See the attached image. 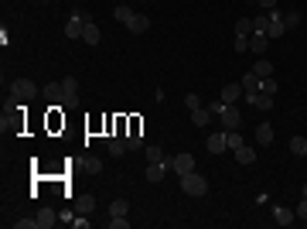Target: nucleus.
Here are the masks:
<instances>
[{"instance_id":"nucleus-1","label":"nucleus","mask_w":307,"mask_h":229,"mask_svg":"<svg viewBox=\"0 0 307 229\" xmlns=\"http://www.w3.org/2000/svg\"><path fill=\"white\" fill-rule=\"evenodd\" d=\"M181 192H184V195H194V198H202V195L208 192V182H205V174H198V171L181 174Z\"/></svg>"},{"instance_id":"nucleus-2","label":"nucleus","mask_w":307,"mask_h":229,"mask_svg":"<svg viewBox=\"0 0 307 229\" xmlns=\"http://www.w3.org/2000/svg\"><path fill=\"white\" fill-rule=\"evenodd\" d=\"M86 24H89V14L82 11V7H75V11H72V17H68V24H65V38H82Z\"/></svg>"},{"instance_id":"nucleus-3","label":"nucleus","mask_w":307,"mask_h":229,"mask_svg":"<svg viewBox=\"0 0 307 229\" xmlns=\"http://www.w3.org/2000/svg\"><path fill=\"white\" fill-rule=\"evenodd\" d=\"M218 120L226 123V130H239V123H242V113L236 110V103H226V106H222V113H218Z\"/></svg>"},{"instance_id":"nucleus-4","label":"nucleus","mask_w":307,"mask_h":229,"mask_svg":"<svg viewBox=\"0 0 307 229\" xmlns=\"http://www.w3.org/2000/svg\"><path fill=\"white\" fill-rule=\"evenodd\" d=\"M171 171L178 174V178L188 174V171H194V158H191V154H178V158H171Z\"/></svg>"},{"instance_id":"nucleus-5","label":"nucleus","mask_w":307,"mask_h":229,"mask_svg":"<svg viewBox=\"0 0 307 229\" xmlns=\"http://www.w3.org/2000/svg\"><path fill=\"white\" fill-rule=\"evenodd\" d=\"M164 171H168V164L164 161H147V171H144V178H147L150 185L164 182Z\"/></svg>"},{"instance_id":"nucleus-6","label":"nucleus","mask_w":307,"mask_h":229,"mask_svg":"<svg viewBox=\"0 0 307 229\" xmlns=\"http://www.w3.org/2000/svg\"><path fill=\"white\" fill-rule=\"evenodd\" d=\"M239 82H242V89H246V99H249V96H256V92L263 89V79L256 75V72H246Z\"/></svg>"},{"instance_id":"nucleus-7","label":"nucleus","mask_w":307,"mask_h":229,"mask_svg":"<svg viewBox=\"0 0 307 229\" xmlns=\"http://www.w3.org/2000/svg\"><path fill=\"white\" fill-rule=\"evenodd\" d=\"M239 96H246L242 82H226V86H222V103H236Z\"/></svg>"},{"instance_id":"nucleus-8","label":"nucleus","mask_w":307,"mask_h":229,"mask_svg":"<svg viewBox=\"0 0 307 229\" xmlns=\"http://www.w3.org/2000/svg\"><path fill=\"white\" fill-rule=\"evenodd\" d=\"M273 222H276V226H290V222H297V212H294V209L276 206V209H273Z\"/></svg>"},{"instance_id":"nucleus-9","label":"nucleus","mask_w":307,"mask_h":229,"mask_svg":"<svg viewBox=\"0 0 307 229\" xmlns=\"http://www.w3.org/2000/svg\"><path fill=\"white\" fill-rule=\"evenodd\" d=\"M34 96V82L31 79H17L14 82V99H31Z\"/></svg>"},{"instance_id":"nucleus-10","label":"nucleus","mask_w":307,"mask_h":229,"mask_svg":"<svg viewBox=\"0 0 307 229\" xmlns=\"http://www.w3.org/2000/svg\"><path fill=\"white\" fill-rule=\"evenodd\" d=\"M208 150H212V154H226V150H229V137H226V130L208 137Z\"/></svg>"},{"instance_id":"nucleus-11","label":"nucleus","mask_w":307,"mask_h":229,"mask_svg":"<svg viewBox=\"0 0 307 229\" xmlns=\"http://www.w3.org/2000/svg\"><path fill=\"white\" fill-rule=\"evenodd\" d=\"M147 28H150V17H147V14H133V21L126 24V31H130V35H144Z\"/></svg>"},{"instance_id":"nucleus-12","label":"nucleus","mask_w":307,"mask_h":229,"mask_svg":"<svg viewBox=\"0 0 307 229\" xmlns=\"http://www.w3.org/2000/svg\"><path fill=\"white\" fill-rule=\"evenodd\" d=\"M273 99H276V96H270V92H256V96H249L246 103H253L256 110H273Z\"/></svg>"},{"instance_id":"nucleus-13","label":"nucleus","mask_w":307,"mask_h":229,"mask_svg":"<svg viewBox=\"0 0 307 229\" xmlns=\"http://www.w3.org/2000/svg\"><path fill=\"white\" fill-rule=\"evenodd\" d=\"M58 222V212L55 209H41V212H38V229H51Z\"/></svg>"},{"instance_id":"nucleus-14","label":"nucleus","mask_w":307,"mask_h":229,"mask_svg":"<svg viewBox=\"0 0 307 229\" xmlns=\"http://www.w3.org/2000/svg\"><path fill=\"white\" fill-rule=\"evenodd\" d=\"M256 144H260V147H270V144H273V126L270 123L256 126Z\"/></svg>"},{"instance_id":"nucleus-15","label":"nucleus","mask_w":307,"mask_h":229,"mask_svg":"<svg viewBox=\"0 0 307 229\" xmlns=\"http://www.w3.org/2000/svg\"><path fill=\"white\" fill-rule=\"evenodd\" d=\"M253 72H256L260 79H270L273 75V62L270 58H256V62H253Z\"/></svg>"},{"instance_id":"nucleus-16","label":"nucleus","mask_w":307,"mask_h":229,"mask_svg":"<svg viewBox=\"0 0 307 229\" xmlns=\"http://www.w3.org/2000/svg\"><path fill=\"white\" fill-rule=\"evenodd\" d=\"M113 17L120 24H130V21H133V7H130V4H116V7H113Z\"/></svg>"},{"instance_id":"nucleus-17","label":"nucleus","mask_w":307,"mask_h":229,"mask_svg":"<svg viewBox=\"0 0 307 229\" xmlns=\"http://www.w3.org/2000/svg\"><path fill=\"white\" fill-rule=\"evenodd\" d=\"M236 161L239 164H256V150L249 144H242V147H236Z\"/></svg>"},{"instance_id":"nucleus-18","label":"nucleus","mask_w":307,"mask_h":229,"mask_svg":"<svg viewBox=\"0 0 307 229\" xmlns=\"http://www.w3.org/2000/svg\"><path fill=\"white\" fill-rule=\"evenodd\" d=\"M266 45H270V38H266V35H249V52H253V55H263Z\"/></svg>"},{"instance_id":"nucleus-19","label":"nucleus","mask_w":307,"mask_h":229,"mask_svg":"<svg viewBox=\"0 0 307 229\" xmlns=\"http://www.w3.org/2000/svg\"><path fill=\"white\" fill-rule=\"evenodd\" d=\"M99 28H96V21H89L86 24V31H82V41H86V45H99Z\"/></svg>"},{"instance_id":"nucleus-20","label":"nucleus","mask_w":307,"mask_h":229,"mask_svg":"<svg viewBox=\"0 0 307 229\" xmlns=\"http://www.w3.org/2000/svg\"><path fill=\"white\" fill-rule=\"evenodd\" d=\"M92 209H96L92 195H75V212H92Z\"/></svg>"},{"instance_id":"nucleus-21","label":"nucleus","mask_w":307,"mask_h":229,"mask_svg":"<svg viewBox=\"0 0 307 229\" xmlns=\"http://www.w3.org/2000/svg\"><path fill=\"white\" fill-rule=\"evenodd\" d=\"M266 31H270V14L253 17V35H266Z\"/></svg>"},{"instance_id":"nucleus-22","label":"nucleus","mask_w":307,"mask_h":229,"mask_svg":"<svg viewBox=\"0 0 307 229\" xmlns=\"http://www.w3.org/2000/svg\"><path fill=\"white\" fill-rule=\"evenodd\" d=\"M212 120V113H208V106H198V110H191V123L194 126H205Z\"/></svg>"},{"instance_id":"nucleus-23","label":"nucleus","mask_w":307,"mask_h":229,"mask_svg":"<svg viewBox=\"0 0 307 229\" xmlns=\"http://www.w3.org/2000/svg\"><path fill=\"white\" fill-rule=\"evenodd\" d=\"M126 212H130V202L126 198H113L109 202V216H126Z\"/></svg>"},{"instance_id":"nucleus-24","label":"nucleus","mask_w":307,"mask_h":229,"mask_svg":"<svg viewBox=\"0 0 307 229\" xmlns=\"http://www.w3.org/2000/svg\"><path fill=\"white\" fill-rule=\"evenodd\" d=\"M253 35V21L249 17H239L236 21V38H249Z\"/></svg>"},{"instance_id":"nucleus-25","label":"nucleus","mask_w":307,"mask_h":229,"mask_svg":"<svg viewBox=\"0 0 307 229\" xmlns=\"http://www.w3.org/2000/svg\"><path fill=\"white\" fill-rule=\"evenodd\" d=\"M290 154L304 158V154H307V137H290Z\"/></svg>"},{"instance_id":"nucleus-26","label":"nucleus","mask_w":307,"mask_h":229,"mask_svg":"<svg viewBox=\"0 0 307 229\" xmlns=\"http://www.w3.org/2000/svg\"><path fill=\"white\" fill-rule=\"evenodd\" d=\"M106 144H109V154H113V158H120V154H123V150H130V147H126V140H120V137H109V140H106Z\"/></svg>"},{"instance_id":"nucleus-27","label":"nucleus","mask_w":307,"mask_h":229,"mask_svg":"<svg viewBox=\"0 0 307 229\" xmlns=\"http://www.w3.org/2000/svg\"><path fill=\"white\" fill-rule=\"evenodd\" d=\"M62 106L65 110H79V92H62Z\"/></svg>"},{"instance_id":"nucleus-28","label":"nucleus","mask_w":307,"mask_h":229,"mask_svg":"<svg viewBox=\"0 0 307 229\" xmlns=\"http://www.w3.org/2000/svg\"><path fill=\"white\" fill-rule=\"evenodd\" d=\"M226 137H229V150H236V147H242V144H246L239 130H226Z\"/></svg>"},{"instance_id":"nucleus-29","label":"nucleus","mask_w":307,"mask_h":229,"mask_svg":"<svg viewBox=\"0 0 307 229\" xmlns=\"http://www.w3.org/2000/svg\"><path fill=\"white\" fill-rule=\"evenodd\" d=\"M297 24H300V11H290V14H284V28H287V31H294Z\"/></svg>"},{"instance_id":"nucleus-30","label":"nucleus","mask_w":307,"mask_h":229,"mask_svg":"<svg viewBox=\"0 0 307 229\" xmlns=\"http://www.w3.org/2000/svg\"><path fill=\"white\" fill-rule=\"evenodd\" d=\"M144 158L147 161H164V150H160L157 144H150V147H144Z\"/></svg>"},{"instance_id":"nucleus-31","label":"nucleus","mask_w":307,"mask_h":229,"mask_svg":"<svg viewBox=\"0 0 307 229\" xmlns=\"http://www.w3.org/2000/svg\"><path fill=\"white\" fill-rule=\"evenodd\" d=\"M106 226H109V229H126V226H130V219H126V216H109Z\"/></svg>"},{"instance_id":"nucleus-32","label":"nucleus","mask_w":307,"mask_h":229,"mask_svg":"<svg viewBox=\"0 0 307 229\" xmlns=\"http://www.w3.org/2000/svg\"><path fill=\"white\" fill-rule=\"evenodd\" d=\"M126 147H130V150H136V147H144V140H140V134H136V130H133V134H126Z\"/></svg>"},{"instance_id":"nucleus-33","label":"nucleus","mask_w":307,"mask_h":229,"mask_svg":"<svg viewBox=\"0 0 307 229\" xmlns=\"http://www.w3.org/2000/svg\"><path fill=\"white\" fill-rule=\"evenodd\" d=\"M62 92H79V79L65 75V79H62Z\"/></svg>"},{"instance_id":"nucleus-34","label":"nucleus","mask_w":307,"mask_h":229,"mask_svg":"<svg viewBox=\"0 0 307 229\" xmlns=\"http://www.w3.org/2000/svg\"><path fill=\"white\" fill-rule=\"evenodd\" d=\"M86 171H89V174H99V171H102V161L89 158V161H86Z\"/></svg>"},{"instance_id":"nucleus-35","label":"nucleus","mask_w":307,"mask_h":229,"mask_svg":"<svg viewBox=\"0 0 307 229\" xmlns=\"http://www.w3.org/2000/svg\"><path fill=\"white\" fill-rule=\"evenodd\" d=\"M38 226V216L34 219H17V222H14V229H34Z\"/></svg>"},{"instance_id":"nucleus-36","label":"nucleus","mask_w":307,"mask_h":229,"mask_svg":"<svg viewBox=\"0 0 307 229\" xmlns=\"http://www.w3.org/2000/svg\"><path fill=\"white\" fill-rule=\"evenodd\" d=\"M184 106H188V110H198V106H202V99H198L194 92H188V96H184Z\"/></svg>"},{"instance_id":"nucleus-37","label":"nucleus","mask_w":307,"mask_h":229,"mask_svg":"<svg viewBox=\"0 0 307 229\" xmlns=\"http://www.w3.org/2000/svg\"><path fill=\"white\" fill-rule=\"evenodd\" d=\"M260 92H270V96H276V82H273V75L270 79H263V89Z\"/></svg>"},{"instance_id":"nucleus-38","label":"nucleus","mask_w":307,"mask_h":229,"mask_svg":"<svg viewBox=\"0 0 307 229\" xmlns=\"http://www.w3.org/2000/svg\"><path fill=\"white\" fill-rule=\"evenodd\" d=\"M232 48H236V52H249V38H236Z\"/></svg>"},{"instance_id":"nucleus-39","label":"nucleus","mask_w":307,"mask_h":229,"mask_svg":"<svg viewBox=\"0 0 307 229\" xmlns=\"http://www.w3.org/2000/svg\"><path fill=\"white\" fill-rule=\"evenodd\" d=\"M294 212H297V219H307V198H300V206H297Z\"/></svg>"},{"instance_id":"nucleus-40","label":"nucleus","mask_w":307,"mask_h":229,"mask_svg":"<svg viewBox=\"0 0 307 229\" xmlns=\"http://www.w3.org/2000/svg\"><path fill=\"white\" fill-rule=\"evenodd\" d=\"M260 7H263V11H273V7H276V0H260Z\"/></svg>"},{"instance_id":"nucleus-41","label":"nucleus","mask_w":307,"mask_h":229,"mask_svg":"<svg viewBox=\"0 0 307 229\" xmlns=\"http://www.w3.org/2000/svg\"><path fill=\"white\" fill-rule=\"evenodd\" d=\"M304 198H307V185H304Z\"/></svg>"},{"instance_id":"nucleus-42","label":"nucleus","mask_w":307,"mask_h":229,"mask_svg":"<svg viewBox=\"0 0 307 229\" xmlns=\"http://www.w3.org/2000/svg\"><path fill=\"white\" fill-rule=\"evenodd\" d=\"M249 4H253V0H249ZM256 4H260V0H256Z\"/></svg>"},{"instance_id":"nucleus-43","label":"nucleus","mask_w":307,"mask_h":229,"mask_svg":"<svg viewBox=\"0 0 307 229\" xmlns=\"http://www.w3.org/2000/svg\"><path fill=\"white\" fill-rule=\"evenodd\" d=\"M41 4H48V0H41Z\"/></svg>"}]
</instances>
